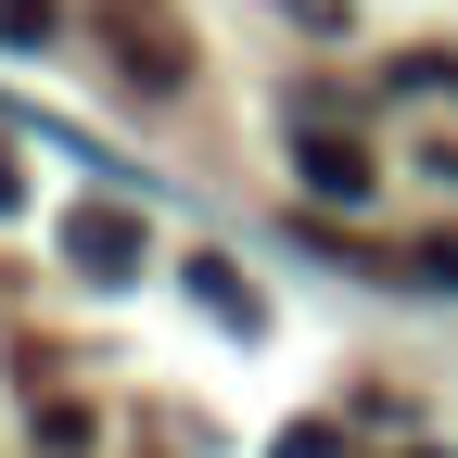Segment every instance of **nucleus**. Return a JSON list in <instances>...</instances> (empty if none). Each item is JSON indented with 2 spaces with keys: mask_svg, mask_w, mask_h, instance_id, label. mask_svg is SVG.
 <instances>
[{
  "mask_svg": "<svg viewBox=\"0 0 458 458\" xmlns=\"http://www.w3.org/2000/svg\"><path fill=\"white\" fill-rule=\"evenodd\" d=\"M64 255H77L89 280H140V255H153V229H140L128 204H77V216H64Z\"/></svg>",
  "mask_w": 458,
  "mask_h": 458,
  "instance_id": "obj_1",
  "label": "nucleus"
},
{
  "mask_svg": "<svg viewBox=\"0 0 458 458\" xmlns=\"http://www.w3.org/2000/svg\"><path fill=\"white\" fill-rule=\"evenodd\" d=\"M102 26L128 38L114 64H128L140 89H179V77H191V51H179V26H165V13H140V0H102Z\"/></svg>",
  "mask_w": 458,
  "mask_h": 458,
  "instance_id": "obj_2",
  "label": "nucleus"
},
{
  "mask_svg": "<svg viewBox=\"0 0 458 458\" xmlns=\"http://www.w3.org/2000/svg\"><path fill=\"white\" fill-rule=\"evenodd\" d=\"M13 204H26V179H13V153H0V216H13Z\"/></svg>",
  "mask_w": 458,
  "mask_h": 458,
  "instance_id": "obj_7",
  "label": "nucleus"
},
{
  "mask_svg": "<svg viewBox=\"0 0 458 458\" xmlns=\"http://www.w3.org/2000/svg\"><path fill=\"white\" fill-rule=\"evenodd\" d=\"M0 38H13V51H51V0H0Z\"/></svg>",
  "mask_w": 458,
  "mask_h": 458,
  "instance_id": "obj_5",
  "label": "nucleus"
},
{
  "mask_svg": "<svg viewBox=\"0 0 458 458\" xmlns=\"http://www.w3.org/2000/svg\"><path fill=\"white\" fill-rule=\"evenodd\" d=\"M433 165H445V179H458V153H433Z\"/></svg>",
  "mask_w": 458,
  "mask_h": 458,
  "instance_id": "obj_8",
  "label": "nucleus"
},
{
  "mask_svg": "<svg viewBox=\"0 0 458 458\" xmlns=\"http://www.w3.org/2000/svg\"><path fill=\"white\" fill-rule=\"evenodd\" d=\"M191 293H204V306H216V318H229V331H255V293H242V280H229V267H216V255H204V267H191Z\"/></svg>",
  "mask_w": 458,
  "mask_h": 458,
  "instance_id": "obj_4",
  "label": "nucleus"
},
{
  "mask_svg": "<svg viewBox=\"0 0 458 458\" xmlns=\"http://www.w3.org/2000/svg\"><path fill=\"white\" fill-rule=\"evenodd\" d=\"M306 13H331V0H306Z\"/></svg>",
  "mask_w": 458,
  "mask_h": 458,
  "instance_id": "obj_9",
  "label": "nucleus"
},
{
  "mask_svg": "<svg viewBox=\"0 0 458 458\" xmlns=\"http://www.w3.org/2000/svg\"><path fill=\"white\" fill-rule=\"evenodd\" d=\"M293 165H306V191H318V204H344V216H357V204L382 191V165H369L357 140H344V128H306V153H293Z\"/></svg>",
  "mask_w": 458,
  "mask_h": 458,
  "instance_id": "obj_3",
  "label": "nucleus"
},
{
  "mask_svg": "<svg viewBox=\"0 0 458 458\" xmlns=\"http://www.w3.org/2000/svg\"><path fill=\"white\" fill-rule=\"evenodd\" d=\"M280 458H331V433H318V420H293V433H280Z\"/></svg>",
  "mask_w": 458,
  "mask_h": 458,
  "instance_id": "obj_6",
  "label": "nucleus"
}]
</instances>
